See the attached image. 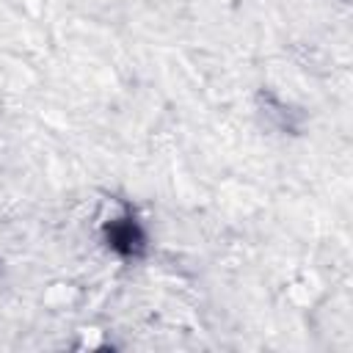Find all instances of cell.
I'll return each mask as SVG.
<instances>
[{
	"mask_svg": "<svg viewBox=\"0 0 353 353\" xmlns=\"http://www.w3.org/2000/svg\"><path fill=\"white\" fill-rule=\"evenodd\" d=\"M102 243L119 259H141L149 248V237L135 212L124 210L102 223Z\"/></svg>",
	"mask_w": 353,
	"mask_h": 353,
	"instance_id": "1",
	"label": "cell"
}]
</instances>
